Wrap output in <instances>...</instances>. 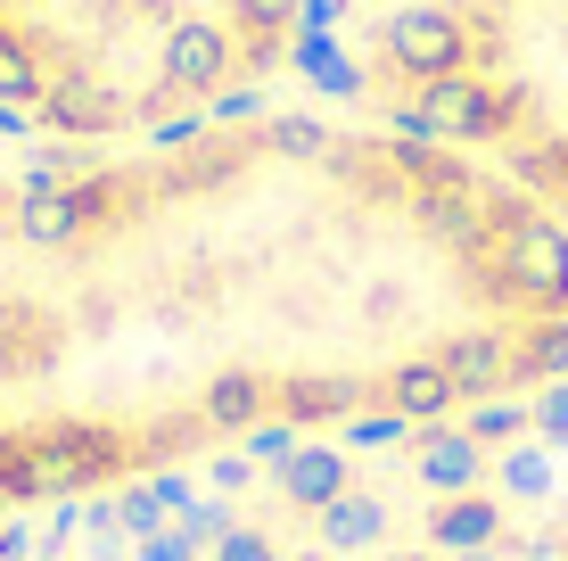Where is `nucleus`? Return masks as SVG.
<instances>
[{"label":"nucleus","instance_id":"nucleus-1","mask_svg":"<svg viewBox=\"0 0 568 561\" xmlns=\"http://www.w3.org/2000/svg\"><path fill=\"white\" fill-rule=\"evenodd\" d=\"M420 124L454 149H503L511 141V116H503L486 74H437V83H420Z\"/></svg>","mask_w":568,"mask_h":561},{"label":"nucleus","instance_id":"nucleus-2","mask_svg":"<svg viewBox=\"0 0 568 561\" xmlns=\"http://www.w3.org/2000/svg\"><path fill=\"white\" fill-rule=\"evenodd\" d=\"M387 67L420 74V83L462 74L469 67V17L462 9H404L396 26H387Z\"/></svg>","mask_w":568,"mask_h":561},{"label":"nucleus","instance_id":"nucleus-3","mask_svg":"<svg viewBox=\"0 0 568 561\" xmlns=\"http://www.w3.org/2000/svg\"><path fill=\"white\" fill-rule=\"evenodd\" d=\"M33 447H42V479H50V495L83 488V479H108L115 462H124V438L100 430V421H50V430H33Z\"/></svg>","mask_w":568,"mask_h":561},{"label":"nucleus","instance_id":"nucleus-4","mask_svg":"<svg viewBox=\"0 0 568 561\" xmlns=\"http://www.w3.org/2000/svg\"><path fill=\"white\" fill-rule=\"evenodd\" d=\"M156 74H165V91H223L231 74V33L214 26V17H182V26L165 33V58H156Z\"/></svg>","mask_w":568,"mask_h":561},{"label":"nucleus","instance_id":"nucleus-5","mask_svg":"<svg viewBox=\"0 0 568 561\" xmlns=\"http://www.w3.org/2000/svg\"><path fill=\"white\" fill-rule=\"evenodd\" d=\"M42 124L58 132V141H91V132H115V124H124V100H115L100 74H50Z\"/></svg>","mask_w":568,"mask_h":561},{"label":"nucleus","instance_id":"nucleus-6","mask_svg":"<svg viewBox=\"0 0 568 561\" xmlns=\"http://www.w3.org/2000/svg\"><path fill=\"white\" fill-rule=\"evenodd\" d=\"M379 404H387V413H404L413 430H437V421L462 404V389H454V372H445L437 355H404V363H387Z\"/></svg>","mask_w":568,"mask_h":561},{"label":"nucleus","instance_id":"nucleus-7","mask_svg":"<svg viewBox=\"0 0 568 561\" xmlns=\"http://www.w3.org/2000/svg\"><path fill=\"white\" fill-rule=\"evenodd\" d=\"M371 389L346 372H297V380H272V413H288L305 430V421H355V404Z\"/></svg>","mask_w":568,"mask_h":561},{"label":"nucleus","instance_id":"nucleus-8","mask_svg":"<svg viewBox=\"0 0 568 561\" xmlns=\"http://www.w3.org/2000/svg\"><path fill=\"white\" fill-rule=\"evenodd\" d=\"M50 355H58V322L42 314V305L0 298V380H33Z\"/></svg>","mask_w":568,"mask_h":561},{"label":"nucleus","instance_id":"nucleus-9","mask_svg":"<svg viewBox=\"0 0 568 561\" xmlns=\"http://www.w3.org/2000/svg\"><path fill=\"white\" fill-rule=\"evenodd\" d=\"M355 488V471H346V447H297L281 462V495L297 512H322V504H338V495Z\"/></svg>","mask_w":568,"mask_h":561},{"label":"nucleus","instance_id":"nucleus-10","mask_svg":"<svg viewBox=\"0 0 568 561\" xmlns=\"http://www.w3.org/2000/svg\"><path fill=\"white\" fill-rule=\"evenodd\" d=\"M264 413H272V380L264 372H214L206 397H199V421L206 430H231V438H247Z\"/></svg>","mask_w":568,"mask_h":561},{"label":"nucleus","instance_id":"nucleus-11","mask_svg":"<svg viewBox=\"0 0 568 561\" xmlns=\"http://www.w3.org/2000/svg\"><path fill=\"white\" fill-rule=\"evenodd\" d=\"M313 520H322V553H371V545H387V504H379V495H363V488H346L338 504H322Z\"/></svg>","mask_w":568,"mask_h":561},{"label":"nucleus","instance_id":"nucleus-12","mask_svg":"<svg viewBox=\"0 0 568 561\" xmlns=\"http://www.w3.org/2000/svg\"><path fill=\"white\" fill-rule=\"evenodd\" d=\"M478 438H469V430H445V421H437V430H420V479H428V488H437V495H469V488H478Z\"/></svg>","mask_w":568,"mask_h":561},{"label":"nucleus","instance_id":"nucleus-13","mask_svg":"<svg viewBox=\"0 0 568 561\" xmlns=\"http://www.w3.org/2000/svg\"><path fill=\"white\" fill-rule=\"evenodd\" d=\"M83 223H91L83 182H74V190H26V199H17V231H26L33 248H67Z\"/></svg>","mask_w":568,"mask_h":561},{"label":"nucleus","instance_id":"nucleus-14","mask_svg":"<svg viewBox=\"0 0 568 561\" xmlns=\"http://www.w3.org/2000/svg\"><path fill=\"white\" fill-rule=\"evenodd\" d=\"M495 529H503V512L486 504V495H445V512L428 520V537H437L445 553H478V545H495Z\"/></svg>","mask_w":568,"mask_h":561},{"label":"nucleus","instance_id":"nucleus-15","mask_svg":"<svg viewBox=\"0 0 568 561\" xmlns=\"http://www.w3.org/2000/svg\"><path fill=\"white\" fill-rule=\"evenodd\" d=\"M0 495H9V504H26V495H50L33 430H0Z\"/></svg>","mask_w":568,"mask_h":561},{"label":"nucleus","instance_id":"nucleus-16","mask_svg":"<svg viewBox=\"0 0 568 561\" xmlns=\"http://www.w3.org/2000/svg\"><path fill=\"white\" fill-rule=\"evenodd\" d=\"M42 91H50L42 58H33L26 42H17L9 26H0V100H26V108H42Z\"/></svg>","mask_w":568,"mask_h":561},{"label":"nucleus","instance_id":"nucleus-17","mask_svg":"<svg viewBox=\"0 0 568 561\" xmlns=\"http://www.w3.org/2000/svg\"><path fill=\"white\" fill-rule=\"evenodd\" d=\"M527 421H536V404H511V397H486V404H469V421H462V430L478 438V447H495V438H519Z\"/></svg>","mask_w":568,"mask_h":561},{"label":"nucleus","instance_id":"nucleus-18","mask_svg":"<svg viewBox=\"0 0 568 561\" xmlns=\"http://www.w3.org/2000/svg\"><path fill=\"white\" fill-rule=\"evenodd\" d=\"M297 447H305L297 421H288V413H264L256 430H247V447H240V454H247V462H272V471H281V462L297 454Z\"/></svg>","mask_w":568,"mask_h":561},{"label":"nucleus","instance_id":"nucleus-19","mask_svg":"<svg viewBox=\"0 0 568 561\" xmlns=\"http://www.w3.org/2000/svg\"><path fill=\"white\" fill-rule=\"evenodd\" d=\"M108 504H115V529H124V537H156V529H165V504H156V488H149V479H141V488H124V495H108Z\"/></svg>","mask_w":568,"mask_h":561},{"label":"nucleus","instance_id":"nucleus-20","mask_svg":"<svg viewBox=\"0 0 568 561\" xmlns=\"http://www.w3.org/2000/svg\"><path fill=\"white\" fill-rule=\"evenodd\" d=\"M404 438H413V421H404V413H387V404H379V413H355V421H346V447H371V454L404 447Z\"/></svg>","mask_w":568,"mask_h":561},{"label":"nucleus","instance_id":"nucleus-21","mask_svg":"<svg viewBox=\"0 0 568 561\" xmlns=\"http://www.w3.org/2000/svg\"><path fill=\"white\" fill-rule=\"evenodd\" d=\"M272 149L305 166V158H322V149H329V132L313 124V116H281V124H272Z\"/></svg>","mask_w":568,"mask_h":561},{"label":"nucleus","instance_id":"nucleus-22","mask_svg":"<svg viewBox=\"0 0 568 561\" xmlns=\"http://www.w3.org/2000/svg\"><path fill=\"white\" fill-rule=\"evenodd\" d=\"M297 67L313 74V83H329V91H355V74H346V58L329 50L322 33H305V42H297Z\"/></svg>","mask_w":568,"mask_h":561},{"label":"nucleus","instance_id":"nucleus-23","mask_svg":"<svg viewBox=\"0 0 568 561\" xmlns=\"http://www.w3.org/2000/svg\"><path fill=\"white\" fill-rule=\"evenodd\" d=\"M206 561H281V553H272L264 529H247V520H240V529H223V537L206 545Z\"/></svg>","mask_w":568,"mask_h":561},{"label":"nucleus","instance_id":"nucleus-24","mask_svg":"<svg viewBox=\"0 0 568 561\" xmlns=\"http://www.w3.org/2000/svg\"><path fill=\"white\" fill-rule=\"evenodd\" d=\"M503 488H511V495H544V488H552V462H544L536 447H511V462H503Z\"/></svg>","mask_w":568,"mask_h":561},{"label":"nucleus","instance_id":"nucleus-25","mask_svg":"<svg viewBox=\"0 0 568 561\" xmlns=\"http://www.w3.org/2000/svg\"><path fill=\"white\" fill-rule=\"evenodd\" d=\"M199 553H206V545L182 529V520H165L156 537H141V561H199Z\"/></svg>","mask_w":568,"mask_h":561},{"label":"nucleus","instance_id":"nucleus-26","mask_svg":"<svg viewBox=\"0 0 568 561\" xmlns=\"http://www.w3.org/2000/svg\"><path fill=\"white\" fill-rule=\"evenodd\" d=\"M297 17H305V0H240L247 33H281V26H297Z\"/></svg>","mask_w":568,"mask_h":561},{"label":"nucleus","instance_id":"nucleus-27","mask_svg":"<svg viewBox=\"0 0 568 561\" xmlns=\"http://www.w3.org/2000/svg\"><path fill=\"white\" fill-rule=\"evenodd\" d=\"M182 529L199 537V545H214V537H223V529H240V520H231V504H214V495H199V504L182 512Z\"/></svg>","mask_w":568,"mask_h":561},{"label":"nucleus","instance_id":"nucleus-28","mask_svg":"<svg viewBox=\"0 0 568 561\" xmlns=\"http://www.w3.org/2000/svg\"><path fill=\"white\" fill-rule=\"evenodd\" d=\"M536 430H544V438H568V380L536 389Z\"/></svg>","mask_w":568,"mask_h":561},{"label":"nucleus","instance_id":"nucleus-29","mask_svg":"<svg viewBox=\"0 0 568 561\" xmlns=\"http://www.w3.org/2000/svg\"><path fill=\"white\" fill-rule=\"evenodd\" d=\"M149 488H156V504H165L173 520H182L190 504H199V495H190V479H182V471H156V479H149Z\"/></svg>","mask_w":568,"mask_h":561},{"label":"nucleus","instance_id":"nucleus-30","mask_svg":"<svg viewBox=\"0 0 568 561\" xmlns=\"http://www.w3.org/2000/svg\"><path fill=\"white\" fill-rule=\"evenodd\" d=\"M206 479L231 495V488H247V479H256V462H247V454H214V462H206Z\"/></svg>","mask_w":568,"mask_h":561},{"label":"nucleus","instance_id":"nucleus-31","mask_svg":"<svg viewBox=\"0 0 568 561\" xmlns=\"http://www.w3.org/2000/svg\"><path fill=\"white\" fill-rule=\"evenodd\" d=\"M264 100H256V91H247V83H231V91H214V116H223V124H247V116H256Z\"/></svg>","mask_w":568,"mask_h":561},{"label":"nucleus","instance_id":"nucleus-32","mask_svg":"<svg viewBox=\"0 0 568 561\" xmlns=\"http://www.w3.org/2000/svg\"><path fill=\"white\" fill-rule=\"evenodd\" d=\"M0 561H26V529H0Z\"/></svg>","mask_w":568,"mask_h":561},{"label":"nucleus","instance_id":"nucleus-33","mask_svg":"<svg viewBox=\"0 0 568 561\" xmlns=\"http://www.w3.org/2000/svg\"><path fill=\"white\" fill-rule=\"evenodd\" d=\"M91 561H124V553H115V545H108V537H100V553H91Z\"/></svg>","mask_w":568,"mask_h":561},{"label":"nucleus","instance_id":"nucleus-34","mask_svg":"<svg viewBox=\"0 0 568 561\" xmlns=\"http://www.w3.org/2000/svg\"><path fill=\"white\" fill-rule=\"evenodd\" d=\"M371 561H428V553H371Z\"/></svg>","mask_w":568,"mask_h":561},{"label":"nucleus","instance_id":"nucleus-35","mask_svg":"<svg viewBox=\"0 0 568 561\" xmlns=\"http://www.w3.org/2000/svg\"><path fill=\"white\" fill-rule=\"evenodd\" d=\"M288 561H329V553H322V545H313V553H288Z\"/></svg>","mask_w":568,"mask_h":561},{"label":"nucleus","instance_id":"nucleus-36","mask_svg":"<svg viewBox=\"0 0 568 561\" xmlns=\"http://www.w3.org/2000/svg\"><path fill=\"white\" fill-rule=\"evenodd\" d=\"M58 561H67V553H58Z\"/></svg>","mask_w":568,"mask_h":561}]
</instances>
